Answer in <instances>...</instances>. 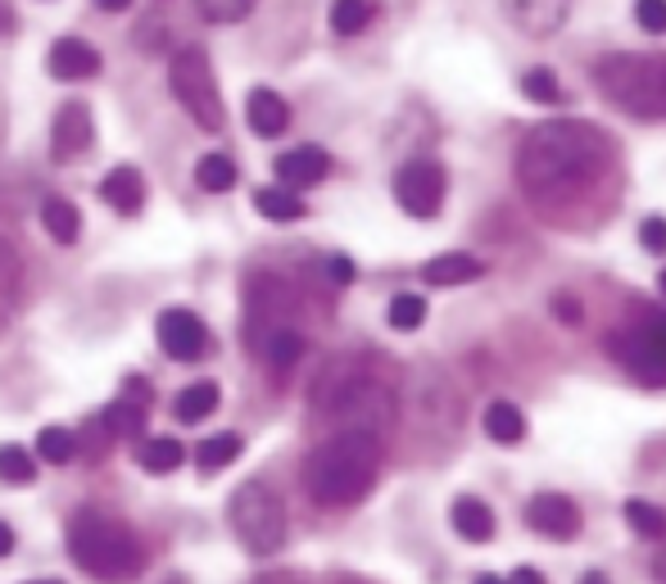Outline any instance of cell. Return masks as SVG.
<instances>
[{"instance_id": "1", "label": "cell", "mask_w": 666, "mask_h": 584, "mask_svg": "<svg viewBox=\"0 0 666 584\" xmlns=\"http://www.w3.org/2000/svg\"><path fill=\"white\" fill-rule=\"evenodd\" d=\"M613 145L581 118H554L531 128L518 150V181L539 208H562L598 187L608 172Z\"/></svg>"}, {"instance_id": "2", "label": "cell", "mask_w": 666, "mask_h": 584, "mask_svg": "<svg viewBox=\"0 0 666 584\" xmlns=\"http://www.w3.org/2000/svg\"><path fill=\"white\" fill-rule=\"evenodd\" d=\"M385 444L372 430H331L305 457V489L322 508H349L372 494Z\"/></svg>"}, {"instance_id": "3", "label": "cell", "mask_w": 666, "mask_h": 584, "mask_svg": "<svg viewBox=\"0 0 666 584\" xmlns=\"http://www.w3.org/2000/svg\"><path fill=\"white\" fill-rule=\"evenodd\" d=\"M395 385L377 367L358 358H336L313 385V413L326 417L336 430H372L385 436L395 421Z\"/></svg>"}, {"instance_id": "4", "label": "cell", "mask_w": 666, "mask_h": 584, "mask_svg": "<svg viewBox=\"0 0 666 584\" xmlns=\"http://www.w3.org/2000/svg\"><path fill=\"white\" fill-rule=\"evenodd\" d=\"M69 558L96 580H128L141 571V539L132 535L128 521L105 516L96 508H86L73 516L69 526Z\"/></svg>"}, {"instance_id": "5", "label": "cell", "mask_w": 666, "mask_h": 584, "mask_svg": "<svg viewBox=\"0 0 666 584\" xmlns=\"http://www.w3.org/2000/svg\"><path fill=\"white\" fill-rule=\"evenodd\" d=\"M594 82L617 109L634 118H666V55L613 50L594 64Z\"/></svg>"}, {"instance_id": "6", "label": "cell", "mask_w": 666, "mask_h": 584, "mask_svg": "<svg viewBox=\"0 0 666 584\" xmlns=\"http://www.w3.org/2000/svg\"><path fill=\"white\" fill-rule=\"evenodd\" d=\"M227 521H231V535L254 558H267V552H277L286 544V503L263 480H246L236 489L227 503Z\"/></svg>"}, {"instance_id": "7", "label": "cell", "mask_w": 666, "mask_h": 584, "mask_svg": "<svg viewBox=\"0 0 666 584\" xmlns=\"http://www.w3.org/2000/svg\"><path fill=\"white\" fill-rule=\"evenodd\" d=\"M168 82H173V96L177 105L187 109V118H195L200 132H223L227 109H223V91L214 78V64L200 46H181L168 64Z\"/></svg>"}, {"instance_id": "8", "label": "cell", "mask_w": 666, "mask_h": 584, "mask_svg": "<svg viewBox=\"0 0 666 584\" xmlns=\"http://www.w3.org/2000/svg\"><path fill=\"white\" fill-rule=\"evenodd\" d=\"M608 349L634 381L666 385V313H649L644 322H630V326L613 331Z\"/></svg>"}, {"instance_id": "9", "label": "cell", "mask_w": 666, "mask_h": 584, "mask_svg": "<svg viewBox=\"0 0 666 584\" xmlns=\"http://www.w3.org/2000/svg\"><path fill=\"white\" fill-rule=\"evenodd\" d=\"M395 200L408 218H436L444 208V168L436 159H413L395 172Z\"/></svg>"}, {"instance_id": "10", "label": "cell", "mask_w": 666, "mask_h": 584, "mask_svg": "<svg viewBox=\"0 0 666 584\" xmlns=\"http://www.w3.org/2000/svg\"><path fill=\"white\" fill-rule=\"evenodd\" d=\"M91 141H96V122H91V109L82 100L59 105L55 128H50V155H55V164L82 159L86 150H91Z\"/></svg>"}, {"instance_id": "11", "label": "cell", "mask_w": 666, "mask_h": 584, "mask_svg": "<svg viewBox=\"0 0 666 584\" xmlns=\"http://www.w3.org/2000/svg\"><path fill=\"white\" fill-rule=\"evenodd\" d=\"M155 335H159V349L168 358H177V362H195L204 354V345H209L204 322L195 313H187V309H164L159 322H155Z\"/></svg>"}, {"instance_id": "12", "label": "cell", "mask_w": 666, "mask_h": 584, "mask_svg": "<svg viewBox=\"0 0 666 584\" xmlns=\"http://www.w3.org/2000/svg\"><path fill=\"white\" fill-rule=\"evenodd\" d=\"M503 19L526 37H554L571 14V0H499Z\"/></svg>"}, {"instance_id": "13", "label": "cell", "mask_w": 666, "mask_h": 584, "mask_svg": "<svg viewBox=\"0 0 666 584\" xmlns=\"http://www.w3.org/2000/svg\"><path fill=\"white\" fill-rule=\"evenodd\" d=\"M526 526L549 539H576L585 521H581V508L567 494H535L526 503Z\"/></svg>"}, {"instance_id": "14", "label": "cell", "mask_w": 666, "mask_h": 584, "mask_svg": "<svg viewBox=\"0 0 666 584\" xmlns=\"http://www.w3.org/2000/svg\"><path fill=\"white\" fill-rule=\"evenodd\" d=\"M331 172V155L322 145H295L277 159V181L290 191H305V187H318V181Z\"/></svg>"}, {"instance_id": "15", "label": "cell", "mask_w": 666, "mask_h": 584, "mask_svg": "<svg viewBox=\"0 0 666 584\" xmlns=\"http://www.w3.org/2000/svg\"><path fill=\"white\" fill-rule=\"evenodd\" d=\"M50 73L59 82H82V78H96L100 73V50L86 46L78 37H64L50 46Z\"/></svg>"}, {"instance_id": "16", "label": "cell", "mask_w": 666, "mask_h": 584, "mask_svg": "<svg viewBox=\"0 0 666 584\" xmlns=\"http://www.w3.org/2000/svg\"><path fill=\"white\" fill-rule=\"evenodd\" d=\"M100 200L109 204V208H118V213H141V204H145V177H141V168H132V164H118V168H109L105 172V181H100Z\"/></svg>"}, {"instance_id": "17", "label": "cell", "mask_w": 666, "mask_h": 584, "mask_svg": "<svg viewBox=\"0 0 666 584\" xmlns=\"http://www.w3.org/2000/svg\"><path fill=\"white\" fill-rule=\"evenodd\" d=\"M246 114H250V128L254 136H282L290 128V105L277 96V91H250V100H246Z\"/></svg>"}, {"instance_id": "18", "label": "cell", "mask_w": 666, "mask_h": 584, "mask_svg": "<svg viewBox=\"0 0 666 584\" xmlns=\"http://www.w3.org/2000/svg\"><path fill=\"white\" fill-rule=\"evenodd\" d=\"M476 276H486V263L476 254H436L431 263H421V282L427 286H467Z\"/></svg>"}, {"instance_id": "19", "label": "cell", "mask_w": 666, "mask_h": 584, "mask_svg": "<svg viewBox=\"0 0 666 584\" xmlns=\"http://www.w3.org/2000/svg\"><path fill=\"white\" fill-rule=\"evenodd\" d=\"M449 526L459 531L467 544H486V539H495V512L480 499H472V494H459L453 508H449Z\"/></svg>"}, {"instance_id": "20", "label": "cell", "mask_w": 666, "mask_h": 584, "mask_svg": "<svg viewBox=\"0 0 666 584\" xmlns=\"http://www.w3.org/2000/svg\"><path fill=\"white\" fill-rule=\"evenodd\" d=\"M254 354H263V362L272 367V372H290V367L305 358V335H299V326H277L254 341Z\"/></svg>"}, {"instance_id": "21", "label": "cell", "mask_w": 666, "mask_h": 584, "mask_svg": "<svg viewBox=\"0 0 666 584\" xmlns=\"http://www.w3.org/2000/svg\"><path fill=\"white\" fill-rule=\"evenodd\" d=\"M480 426H486V436L495 444H522V436H526V417L518 404H508V398H490Z\"/></svg>"}, {"instance_id": "22", "label": "cell", "mask_w": 666, "mask_h": 584, "mask_svg": "<svg viewBox=\"0 0 666 584\" xmlns=\"http://www.w3.org/2000/svg\"><path fill=\"white\" fill-rule=\"evenodd\" d=\"M240 449H246V440H240L236 430H218V436H204V440L195 444V467H200V472H223V467H231L236 457H240Z\"/></svg>"}, {"instance_id": "23", "label": "cell", "mask_w": 666, "mask_h": 584, "mask_svg": "<svg viewBox=\"0 0 666 584\" xmlns=\"http://www.w3.org/2000/svg\"><path fill=\"white\" fill-rule=\"evenodd\" d=\"M105 430L118 440H136L145 436V398H114V404L100 413Z\"/></svg>"}, {"instance_id": "24", "label": "cell", "mask_w": 666, "mask_h": 584, "mask_svg": "<svg viewBox=\"0 0 666 584\" xmlns=\"http://www.w3.org/2000/svg\"><path fill=\"white\" fill-rule=\"evenodd\" d=\"M218 398H223V390H218L214 381H195V385H187V390L177 394L173 417H177V421H187V426H195V421H204L209 413L218 408Z\"/></svg>"}, {"instance_id": "25", "label": "cell", "mask_w": 666, "mask_h": 584, "mask_svg": "<svg viewBox=\"0 0 666 584\" xmlns=\"http://www.w3.org/2000/svg\"><path fill=\"white\" fill-rule=\"evenodd\" d=\"M254 208L263 213L267 223H299L305 218V200H299L290 187H263V191H254Z\"/></svg>"}, {"instance_id": "26", "label": "cell", "mask_w": 666, "mask_h": 584, "mask_svg": "<svg viewBox=\"0 0 666 584\" xmlns=\"http://www.w3.org/2000/svg\"><path fill=\"white\" fill-rule=\"evenodd\" d=\"M41 227L59 240V245H73L78 236H82V213H78V204H69V200H46L41 204Z\"/></svg>"}, {"instance_id": "27", "label": "cell", "mask_w": 666, "mask_h": 584, "mask_svg": "<svg viewBox=\"0 0 666 584\" xmlns=\"http://www.w3.org/2000/svg\"><path fill=\"white\" fill-rule=\"evenodd\" d=\"M181 463H187V449H181V440H173V436H155V440L141 449V467H145L150 476H168V472H177Z\"/></svg>"}, {"instance_id": "28", "label": "cell", "mask_w": 666, "mask_h": 584, "mask_svg": "<svg viewBox=\"0 0 666 584\" xmlns=\"http://www.w3.org/2000/svg\"><path fill=\"white\" fill-rule=\"evenodd\" d=\"M372 14H377L372 0H336V5H331V33L354 37L372 23Z\"/></svg>"}, {"instance_id": "29", "label": "cell", "mask_w": 666, "mask_h": 584, "mask_svg": "<svg viewBox=\"0 0 666 584\" xmlns=\"http://www.w3.org/2000/svg\"><path fill=\"white\" fill-rule=\"evenodd\" d=\"M195 181H200V191L223 195V191L236 187V164H231L227 155H204V159L195 164Z\"/></svg>"}, {"instance_id": "30", "label": "cell", "mask_w": 666, "mask_h": 584, "mask_svg": "<svg viewBox=\"0 0 666 584\" xmlns=\"http://www.w3.org/2000/svg\"><path fill=\"white\" fill-rule=\"evenodd\" d=\"M37 453H41V463L64 467V463H73V453H78V436H69L64 426H46L37 436Z\"/></svg>"}, {"instance_id": "31", "label": "cell", "mask_w": 666, "mask_h": 584, "mask_svg": "<svg viewBox=\"0 0 666 584\" xmlns=\"http://www.w3.org/2000/svg\"><path fill=\"white\" fill-rule=\"evenodd\" d=\"M626 526L649 535V539H662L666 535V512L649 499H626Z\"/></svg>"}, {"instance_id": "32", "label": "cell", "mask_w": 666, "mask_h": 584, "mask_svg": "<svg viewBox=\"0 0 666 584\" xmlns=\"http://www.w3.org/2000/svg\"><path fill=\"white\" fill-rule=\"evenodd\" d=\"M33 480H37L33 453L19 449V444H5V449H0V485H33Z\"/></svg>"}, {"instance_id": "33", "label": "cell", "mask_w": 666, "mask_h": 584, "mask_svg": "<svg viewBox=\"0 0 666 584\" xmlns=\"http://www.w3.org/2000/svg\"><path fill=\"white\" fill-rule=\"evenodd\" d=\"M427 322V299L421 295H395L390 299V326L395 331H417Z\"/></svg>"}, {"instance_id": "34", "label": "cell", "mask_w": 666, "mask_h": 584, "mask_svg": "<svg viewBox=\"0 0 666 584\" xmlns=\"http://www.w3.org/2000/svg\"><path fill=\"white\" fill-rule=\"evenodd\" d=\"M522 96L535 100V105H558L562 100V86H558V78L549 69H531L522 78Z\"/></svg>"}, {"instance_id": "35", "label": "cell", "mask_w": 666, "mask_h": 584, "mask_svg": "<svg viewBox=\"0 0 666 584\" xmlns=\"http://www.w3.org/2000/svg\"><path fill=\"white\" fill-rule=\"evenodd\" d=\"M195 5L204 10V19H214V23H236V19H246L254 10V0H195Z\"/></svg>"}, {"instance_id": "36", "label": "cell", "mask_w": 666, "mask_h": 584, "mask_svg": "<svg viewBox=\"0 0 666 584\" xmlns=\"http://www.w3.org/2000/svg\"><path fill=\"white\" fill-rule=\"evenodd\" d=\"M634 23H640L644 33L662 37L666 33V0H634Z\"/></svg>"}, {"instance_id": "37", "label": "cell", "mask_w": 666, "mask_h": 584, "mask_svg": "<svg viewBox=\"0 0 666 584\" xmlns=\"http://www.w3.org/2000/svg\"><path fill=\"white\" fill-rule=\"evenodd\" d=\"M640 240H644V250L666 254V223H662V218H649V223L640 227Z\"/></svg>"}, {"instance_id": "38", "label": "cell", "mask_w": 666, "mask_h": 584, "mask_svg": "<svg viewBox=\"0 0 666 584\" xmlns=\"http://www.w3.org/2000/svg\"><path fill=\"white\" fill-rule=\"evenodd\" d=\"M554 313H558L562 322H571V326H576V322H581V303L571 299V295H558V299H554Z\"/></svg>"}, {"instance_id": "39", "label": "cell", "mask_w": 666, "mask_h": 584, "mask_svg": "<svg viewBox=\"0 0 666 584\" xmlns=\"http://www.w3.org/2000/svg\"><path fill=\"white\" fill-rule=\"evenodd\" d=\"M326 272H331V282H341V286H345V282H354V263H349V259H341V254H336V259H326Z\"/></svg>"}, {"instance_id": "40", "label": "cell", "mask_w": 666, "mask_h": 584, "mask_svg": "<svg viewBox=\"0 0 666 584\" xmlns=\"http://www.w3.org/2000/svg\"><path fill=\"white\" fill-rule=\"evenodd\" d=\"M508 584H544V575L535 567H518V571L508 575Z\"/></svg>"}, {"instance_id": "41", "label": "cell", "mask_w": 666, "mask_h": 584, "mask_svg": "<svg viewBox=\"0 0 666 584\" xmlns=\"http://www.w3.org/2000/svg\"><path fill=\"white\" fill-rule=\"evenodd\" d=\"M10 552H14V531L0 521V558H10Z\"/></svg>"}, {"instance_id": "42", "label": "cell", "mask_w": 666, "mask_h": 584, "mask_svg": "<svg viewBox=\"0 0 666 584\" xmlns=\"http://www.w3.org/2000/svg\"><path fill=\"white\" fill-rule=\"evenodd\" d=\"M254 584H305V580H299V575H259Z\"/></svg>"}, {"instance_id": "43", "label": "cell", "mask_w": 666, "mask_h": 584, "mask_svg": "<svg viewBox=\"0 0 666 584\" xmlns=\"http://www.w3.org/2000/svg\"><path fill=\"white\" fill-rule=\"evenodd\" d=\"M96 5H100V10H128L132 0H96Z\"/></svg>"}, {"instance_id": "44", "label": "cell", "mask_w": 666, "mask_h": 584, "mask_svg": "<svg viewBox=\"0 0 666 584\" xmlns=\"http://www.w3.org/2000/svg\"><path fill=\"white\" fill-rule=\"evenodd\" d=\"M581 584H608V575H603V571H585Z\"/></svg>"}, {"instance_id": "45", "label": "cell", "mask_w": 666, "mask_h": 584, "mask_svg": "<svg viewBox=\"0 0 666 584\" xmlns=\"http://www.w3.org/2000/svg\"><path fill=\"white\" fill-rule=\"evenodd\" d=\"M476 584H508V580H499V575H476Z\"/></svg>"}, {"instance_id": "46", "label": "cell", "mask_w": 666, "mask_h": 584, "mask_svg": "<svg viewBox=\"0 0 666 584\" xmlns=\"http://www.w3.org/2000/svg\"><path fill=\"white\" fill-rule=\"evenodd\" d=\"M336 584H372V580H358V575H341Z\"/></svg>"}, {"instance_id": "47", "label": "cell", "mask_w": 666, "mask_h": 584, "mask_svg": "<svg viewBox=\"0 0 666 584\" xmlns=\"http://www.w3.org/2000/svg\"><path fill=\"white\" fill-rule=\"evenodd\" d=\"M657 286H662V295H666V267H662V276H657Z\"/></svg>"}, {"instance_id": "48", "label": "cell", "mask_w": 666, "mask_h": 584, "mask_svg": "<svg viewBox=\"0 0 666 584\" xmlns=\"http://www.w3.org/2000/svg\"><path fill=\"white\" fill-rule=\"evenodd\" d=\"M168 584H187V580H181V575H173V580H168Z\"/></svg>"}, {"instance_id": "49", "label": "cell", "mask_w": 666, "mask_h": 584, "mask_svg": "<svg viewBox=\"0 0 666 584\" xmlns=\"http://www.w3.org/2000/svg\"><path fill=\"white\" fill-rule=\"evenodd\" d=\"M33 584H59V580H33Z\"/></svg>"}, {"instance_id": "50", "label": "cell", "mask_w": 666, "mask_h": 584, "mask_svg": "<svg viewBox=\"0 0 666 584\" xmlns=\"http://www.w3.org/2000/svg\"><path fill=\"white\" fill-rule=\"evenodd\" d=\"M0 23H5V10H0Z\"/></svg>"}]
</instances>
